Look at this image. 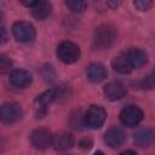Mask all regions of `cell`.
<instances>
[{
  "label": "cell",
  "mask_w": 155,
  "mask_h": 155,
  "mask_svg": "<svg viewBox=\"0 0 155 155\" xmlns=\"http://www.w3.org/2000/svg\"><path fill=\"white\" fill-rule=\"evenodd\" d=\"M107 119V113L101 105H91L84 115V125L88 128H101Z\"/></svg>",
  "instance_id": "cell-4"
},
{
  "label": "cell",
  "mask_w": 155,
  "mask_h": 155,
  "mask_svg": "<svg viewBox=\"0 0 155 155\" xmlns=\"http://www.w3.org/2000/svg\"><path fill=\"white\" fill-rule=\"evenodd\" d=\"M117 33L116 29L110 24H102L98 28H96L93 33V47L98 50H105L109 48L116 40Z\"/></svg>",
  "instance_id": "cell-2"
},
{
  "label": "cell",
  "mask_w": 155,
  "mask_h": 155,
  "mask_svg": "<svg viewBox=\"0 0 155 155\" xmlns=\"http://www.w3.org/2000/svg\"><path fill=\"white\" fill-rule=\"evenodd\" d=\"M65 93H67V88L64 86H56L39 94L34 101V110L38 117H42L47 113L48 105L52 102L59 99L61 97H64Z\"/></svg>",
  "instance_id": "cell-1"
},
{
  "label": "cell",
  "mask_w": 155,
  "mask_h": 155,
  "mask_svg": "<svg viewBox=\"0 0 155 155\" xmlns=\"http://www.w3.org/2000/svg\"><path fill=\"white\" fill-rule=\"evenodd\" d=\"M52 12V5L48 0H39L33 7H31V15L36 19H45L47 18Z\"/></svg>",
  "instance_id": "cell-15"
},
{
  "label": "cell",
  "mask_w": 155,
  "mask_h": 155,
  "mask_svg": "<svg viewBox=\"0 0 155 155\" xmlns=\"http://www.w3.org/2000/svg\"><path fill=\"white\" fill-rule=\"evenodd\" d=\"M111 67L119 74H128V73H131L133 70V68H132L127 56L125 54V52L120 53L119 56H116L111 61Z\"/></svg>",
  "instance_id": "cell-16"
},
{
  "label": "cell",
  "mask_w": 155,
  "mask_h": 155,
  "mask_svg": "<svg viewBox=\"0 0 155 155\" xmlns=\"http://www.w3.org/2000/svg\"><path fill=\"white\" fill-rule=\"evenodd\" d=\"M57 57L61 62L65 64L75 63L80 58V48L76 44L71 41H63L57 46Z\"/></svg>",
  "instance_id": "cell-3"
},
{
  "label": "cell",
  "mask_w": 155,
  "mask_h": 155,
  "mask_svg": "<svg viewBox=\"0 0 155 155\" xmlns=\"http://www.w3.org/2000/svg\"><path fill=\"white\" fill-rule=\"evenodd\" d=\"M22 5H24V6H28V7H33L39 0H18Z\"/></svg>",
  "instance_id": "cell-22"
},
{
  "label": "cell",
  "mask_w": 155,
  "mask_h": 155,
  "mask_svg": "<svg viewBox=\"0 0 155 155\" xmlns=\"http://www.w3.org/2000/svg\"><path fill=\"white\" fill-rule=\"evenodd\" d=\"M52 145L57 150H68L74 145V137L67 132L56 134V136H53Z\"/></svg>",
  "instance_id": "cell-17"
},
{
  "label": "cell",
  "mask_w": 155,
  "mask_h": 155,
  "mask_svg": "<svg viewBox=\"0 0 155 155\" xmlns=\"http://www.w3.org/2000/svg\"><path fill=\"white\" fill-rule=\"evenodd\" d=\"M133 5L139 11H148L153 6V0H134Z\"/></svg>",
  "instance_id": "cell-19"
},
{
  "label": "cell",
  "mask_w": 155,
  "mask_h": 155,
  "mask_svg": "<svg viewBox=\"0 0 155 155\" xmlns=\"http://www.w3.org/2000/svg\"><path fill=\"white\" fill-rule=\"evenodd\" d=\"M30 142L31 145L36 149L44 150L46 148H48L50 145H52L53 143V136L48 130L45 128H38L34 130L30 134Z\"/></svg>",
  "instance_id": "cell-7"
},
{
  "label": "cell",
  "mask_w": 155,
  "mask_h": 155,
  "mask_svg": "<svg viewBox=\"0 0 155 155\" xmlns=\"http://www.w3.org/2000/svg\"><path fill=\"white\" fill-rule=\"evenodd\" d=\"M10 84L17 88H24L31 84V75L23 69H16L10 74Z\"/></svg>",
  "instance_id": "cell-9"
},
{
  "label": "cell",
  "mask_w": 155,
  "mask_h": 155,
  "mask_svg": "<svg viewBox=\"0 0 155 155\" xmlns=\"http://www.w3.org/2000/svg\"><path fill=\"white\" fill-rule=\"evenodd\" d=\"M143 120V111L139 107L130 104L120 113V121L126 127H134Z\"/></svg>",
  "instance_id": "cell-6"
},
{
  "label": "cell",
  "mask_w": 155,
  "mask_h": 155,
  "mask_svg": "<svg viewBox=\"0 0 155 155\" xmlns=\"http://www.w3.org/2000/svg\"><path fill=\"white\" fill-rule=\"evenodd\" d=\"M12 65V62L8 57H6L5 54L1 56V59H0V68H1V71L2 73H6Z\"/></svg>",
  "instance_id": "cell-20"
},
{
  "label": "cell",
  "mask_w": 155,
  "mask_h": 155,
  "mask_svg": "<svg viewBox=\"0 0 155 155\" xmlns=\"http://www.w3.org/2000/svg\"><path fill=\"white\" fill-rule=\"evenodd\" d=\"M0 115L4 124H13L22 117V109L17 103L7 102L2 104Z\"/></svg>",
  "instance_id": "cell-8"
},
{
  "label": "cell",
  "mask_w": 155,
  "mask_h": 155,
  "mask_svg": "<svg viewBox=\"0 0 155 155\" xmlns=\"http://www.w3.org/2000/svg\"><path fill=\"white\" fill-rule=\"evenodd\" d=\"M155 142V131L151 128H142L134 134V143L139 148H148Z\"/></svg>",
  "instance_id": "cell-14"
},
{
  "label": "cell",
  "mask_w": 155,
  "mask_h": 155,
  "mask_svg": "<svg viewBox=\"0 0 155 155\" xmlns=\"http://www.w3.org/2000/svg\"><path fill=\"white\" fill-rule=\"evenodd\" d=\"M125 54L127 56V58H128V61H130V63H131L133 69L134 68L136 69L140 68V67H143L148 62L147 53L143 50H140V48H134V47L128 48L127 51H125Z\"/></svg>",
  "instance_id": "cell-12"
},
{
  "label": "cell",
  "mask_w": 155,
  "mask_h": 155,
  "mask_svg": "<svg viewBox=\"0 0 155 155\" xmlns=\"http://www.w3.org/2000/svg\"><path fill=\"white\" fill-rule=\"evenodd\" d=\"M79 145H80V148H84V149H88V148H91V145H92V142H91L90 139H82V140H80Z\"/></svg>",
  "instance_id": "cell-21"
},
{
  "label": "cell",
  "mask_w": 155,
  "mask_h": 155,
  "mask_svg": "<svg viewBox=\"0 0 155 155\" xmlns=\"http://www.w3.org/2000/svg\"><path fill=\"white\" fill-rule=\"evenodd\" d=\"M87 79L93 84H99L107 78V69L101 63H92L86 70Z\"/></svg>",
  "instance_id": "cell-13"
},
{
  "label": "cell",
  "mask_w": 155,
  "mask_h": 155,
  "mask_svg": "<svg viewBox=\"0 0 155 155\" xmlns=\"http://www.w3.org/2000/svg\"><path fill=\"white\" fill-rule=\"evenodd\" d=\"M65 5L71 12H75V13L84 12L87 6L86 0H65Z\"/></svg>",
  "instance_id": "cell-18"
},
{
  "label": "cell",
  "mask_w": 155,
  "mask_h": 155,
  "mask_svg": "<svg viewBox=\"0 0 155 155\" xmlns=\"http://www.w3.org/2000/svg\"><path fill=\"white\" fill-rule=\"evenodd\" d=\"M103 92L109 101H119L126 94V88L121 82L111 81L104 86Z\"/></svg>",
  "instance_id": "cell-10"
},
{
  "label": "cell",
  "mask_w": 155,
  "mask_h": 155,
  "mask_svg": "<svg viewBox=\"0 0 155 155\" xmlns=\"http://www.w3.org/2000/svg\"><path fill=\"white\" fill-rule=\"evenodd\" d=\"M104 140H105L108 147H110L113 149L119 148L125 142V133L122 132V130H120L117 127H113L105 132Z\"/></svg>",
  "instance_id": "cell-11"
},
{
  "label": "cell",
  "mask_w": 155,
  "mask_h": 155,
  "mask_svg": "<svg viewBox=\"0 0 155 155\" xmlns=\"http://www.w3.org/2000/svg\"><path fill=\"white\" fill-rule=\"evenodd\" d=\"M12 34L19 42H29L35 38V28L31 23L25 21H18L12 24Z\"/></svg>",
  "instance_id": "cell-5"
}]
</instances>
